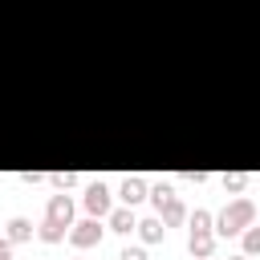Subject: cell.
Segmentation results:
<instances>
[{
  "instance_id": "1",
  "label": "cell",
  "mask_w": 260,
  "mask_h": 260,
  "mask_svg": "<svg viewBox=\"0 0 260 260\" xmlns=\"http://www.w3.org/2000/svg\"><path fill=\"white\" fill-rule=\"evenodd\" d=\"M252 219H256L252 199H236V203H228V207L219 211V219H215L219 228H215V232H219V236H240V232H244Z\"/></svg>"
},
{
  "instance_id": "2",
  "label": "cell",
  "mask_w": 260,
  "mask_h": 260,
  "mask_svg": "<svg viewBox=\"0 0 260 260\" xmlns=\"http://www.w3.org/2000/svg\"><path fill=\"white\" fill-rule=\"evenodd\" d=\"M69 240H73L77 248H93V244L102 240V228H98V219H81V223L69 232Z\"/></svg>"
},
{
  "instance_id": "3",
  "label": "cell",
  "mask_w": 260,
  "mask_h": 260,
  "mask_svg": "<svg viewBox=\"0 0 260 260\" xmlns=\"http://www.w3.org/2000/svg\"><path fill=\"white\" fill-rule=\"evenodd\" d=\"M85 207H89L93 215H106V211H110V187H106V183H93V187L85 191Z\"/></svg>"
},
{
  "instance_id": "4",
  "label": "cell",
  "mask_w": 260,
  "mask_h": 260,
  "mask_svg": "<svg viewBox=\"0 0 260 260\" xmlns=\"http://www.w3.org/2000/svg\"><path fill=\"white\" fill-rule=\"evenodd\" d=\"M49 219L61 223V228H69V219H73V199H69V195H53V199H49Z\"/></svg>"
},
{
  "instance_id": "5",
  "label": "cell",
  "mask_w": 260,
  "mask_h": 260,
  "mask_svg": "<svg viewBox=\"0 0 260 260\" xmlns=\"http://www.w3.org/2000/svg\"><path fill=\"white\" fill-rule=\"evenodd\" d=\"M118 195H122L126 207H134V203L146 199V183H142V179H122V191H118Z\"/></svg>"
},
{
  "instance_id": "6",
  "label": "cell",
  "mask_w": 260,
  "mask_h": 260,
  "mask_svg": "<svg viewBox=\"0 0 260 260\" xmlns=\"http://www.w3.org/2000/svg\"><path fill=\"white\" fill-rule=\"evenodd\" d=\"M211 244H215V236H211V228H199V232H191V256H211Z\"/></svg>"
},
{
  "instance_id": "7",
  "label": "cell",
  "mask_w": 260,
  "mask_h": 260,
  "mask_svg": "<svg viewBox=\"0 0 260 260\" xmlns=\"http://www.w3.org/2000/svg\"><path fill=\"white\" fill-rule=\"evenodd\" d=\"M134 228H138V236H142L146 244H158V240H162V232H167V223H162V219H154V215H150V219H142V223H134Z\"/></svg>"
},
{
  "instance_id": "8",
  "label": "cell",
  "mask_w": 260,
  "mask_h": 260,
  "mask_svg": "<svg viewBox=\"0 0 260 260\" xmlns=\"http://www.w3.org/2000/svg\"><path fill=\"white\" fill-rule=\"evenodd\" d=\"M28 236H32V223H28L24 215H16V219L8 223V240H12V244H24Z\"/></svg>"
},
{
  "instance_id": "9",
  "label": "cell",
  "mask_w": 260,
  "mask_h": 260,
  "mask_svg": "<svg viewBox=\"0 0 260 260\" xmlns=\"http://www.w3.org/2000/svg\"><path fill=\"white\" fill-rule=\"evenodd\" d=\"M110 228H114V232H130V228H134V211H130V207L110 211Z\"/></svg>"
},
{
  "instance_id": "10",
  "label": "cell",
  "mask_w": 260,
  "mask_h": 260,
  "mask_svg": "<svg viewBox=\"0 0 260 260\" xmlns=\"http://www.w3.org/2000/svg\"><path fill=\"white\" fill-rule=\"evenodd\" d=\"M158 211H162V223H179V219H183V203H179V199H171V203L158 207Z\"/></svg>"
},
{
  "instance_id": "11",
  "label": "cell",
  "mask_w": 260,
  "mask_h": 260,
  "mask_svg": "<svg viewBox=\"0 0 260 260\" xmlns=\"http://www.w3.org/2000/svg\"><path fill=\"white\" fill-rule=\"evenodd\" d=\"M252 252H260V232L248 223V228H244V256H252Z\"/></svg>"
},
{
  "instance_id": "12",
  "label": "cell",
  "mask_w": 260,
  "mask_h": 260,
  "mask_svg": "<svg viewBox=\"0 0 260 260\" xmlns=\"http://www.w3.org/2000/svg\"><path fill=\"white\" fill-rule=\"evenodd\" d=\"M150 199H154V207H167V203H171V199H175V191H171V187H167V183H158V187H154V191H150Z\"/></svg>"
},
{
  "instance_id": "13",
  "label": "cell",
  "mask_w": 260,
  "mask_h": 260,
  "mask_svg": "<svg viewBox=\"0 0 260 260\" xmlns=\"http://www.w3.org/2000/svg\"><path fill=\"white\" fill-rule=\"evenodd\" d=\"M65 236V228L61 223H53V219H45V228H41V240H49V244H57Z\"/></svg>"
},
{
  "instance_id": "14",
  "label": "cell",
  "mask_w": 260,
  "mask_h": 260,
  "mask_svg": "<svg viewBox=\"0 0 260 260\" xmlns=\"http://www.w3.org/2000/svg\"><path fill=\"white\" fill-rule=\"evenodd\" d=\"M199 228H211V215H207L203 207H199V211L191 215V232H199Z\"/></svg>"
},
{
  "instance_id": "15",
  "label": "cell",
  "mask_w": 260,
  "mask_h": 260,
  "mask_svg": "<svg viewBox=\"0 0 260 260\" xmlns=\"http://www.w3.org/2000/svg\"><path fill=\"white\" fill-rule=\"evenodd\" d=\"M244 179H248V175H223V187H228V191H240Z\"/></svg>"
},
{
  "instance_id": "16",
  "label": "cell",
  "mask_w": 260,
  "mask_h": 260,
  "mask_svg": "<svg viewBox=\"0 0 260 260\" xmlns=\"http://www.w3.org/2000/svg\"><path fill=\"white\" fill-rule=\"evenodd\" d=\"M118 260H146V252H142V248H122Z\"/></svg>"
},
{
  "instance_id": "17",
  "label": "cell",
  "mask_w": 260,
  "mask_h": 260,
  "mask_svg": "<svg viewBox=\"0 0 260 260\" xmlns=\"http://www.w3.org/2000/svg\"><path fill=\"white\" fill-rule=\"evenodd\" d=\"M53 183H57V187H73V183H77V175H53Z\"/></svg>"
},
{
  "instance_id": "18",
  "label": "cell",
  "mask_w": 260,
  "mask_h": 260,
  "mask_svg": "<svg viewBox=\"0 0 260 260\" xmlns=\"http://www.w3.org/2000/svg\"><path fill=\"white\" fill-rule=\"evenodd\" d=\"M12 256V240H0V260H8Z\"/></svg>"
},
{
  "instance_id": "19",
  "label": "cell",
  "mask_w": 260,
  "mask_h": 260,
  "mask_svg": "<svg viewBox=\"0 0 260 260\" xmlns=\"http://www.w3.org/2000/svg\"><path fill=\"white\" fill-rule=\"evenodd\" d=\"M232 260H252V256H232Z\"/></svg>"
},
{
  "instance_id": "20",
  "label": "cell",
  "mask_w": 260,
  "mask_h": 260,
  "mask_svg": "<svg viewBox=\"0 0 260 260\" xmlns=\"http://www.w3.org/2000/svg\"><path fill=\"white\" fill-rule=\"evenodd\" d=\"M199 260H211V256H199Z\"/></svg>"
},
{
  "instance_id": "21",
  "label": "cell",
  "mask_w": 260,
  "mask_h": 260,
  "mask_svg": "<svg viewBox=\"0 0 260 260\" xmlns=\"http://www.w3.org/2000/svg\"><path fill=\"white\" fill-rule=\"evenodd\" d=\"M8 260H12V256H8Z\"/></svg>"
}]
</instances>
